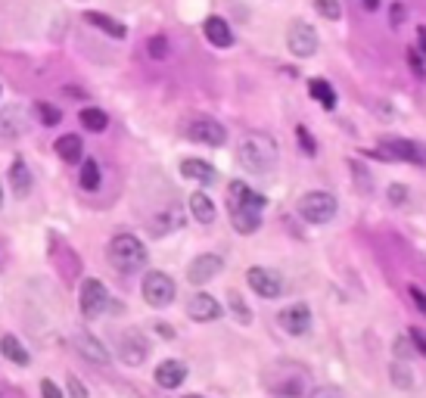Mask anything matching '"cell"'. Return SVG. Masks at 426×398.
<instances>
[{
  "instance_id": "1",
  "label": "cell",
  "mask_w": 426,
  "mask_h": 398,
  "mask_svg": "<svg viewBox=\"0 0 426 398\" xmlns=\"http://www.w3.org/2000/svg\"><path fill=\"white\" fill-rule=\"evenodd\" d=\"M227 206H231V224L240 233H255L262 228V209L267 206L265 193L252 190L243 181H234L231 193H227Z\"/></svg>"
},
{
  "instance_id": "2",
  "label": "cell",
  "mask_w": 426,
  "mask_h": 398,
  "mask_svg": "<svg viewBox=\"0 0 426 398\" xmlns=\"http://www.w3.org/2000/svg\"><path fill=\"white\" fill-rule=\"evenodd\" d=\"M109 262L122 274H134V271H140L146 264V246L137 237H131V233H118L109 243Z\"/></svg>"
},
{
  "instance_id": "3",
  "label": "cell",
  "mask_w": 426,
  "mask_h": 398,
  "mask_svg": "<svg viewBox=\"0 0 426 398\" xmlns=\"http://www.w3.org/2000/svg\"><path fill=\"white\" fill-rule=\"evenodd\" d=\"M236 156H240V165L252 171V175H265V171H271L274 162H277V153H274V146L267 144L265 137L243 140V144L236 146Z\"/></svg>"
},
{
  "instance_id": "4",
  "label": "cell",
  "mask_w": 426,
  "mask_h": 398,
  "mask_svg": "<svg viewBox=\"0 0 426 398\" xmlns=\"http://www.w3.org/2000/svg\"><path fill=\"white\" fill-rule=\"evenodd\" d=\"M296 212L302 215L309 224H327V221H333V218H336V212H339V202H336L333 193L311 190V193H305V197L299 199Z\"/></svg>"
},
{
  "instance_id": "5",
  "label": "cell",
  "mask_w": 426,
  "mask_h": 398,
  "mask_svg": "<svg viewBox=\"0 0 426 398\" xmlns=\"http://www.w3.org/2000/svg\"><path fill=\"white\" fill-rule=\"evenodd\" d=\"M140 293H144L146 305L165 308L175 302V280L165 274V271H146L144 283H140Z\"/></svg>"
},
{
  "instance_id": "6",
  "label": "cell",
  "mask_w": 426,
  "mask_h": 398,
  "mask_svg": "<svg viewBox=\"0 0 426 398\" xmlns=\"http://www.w3.org/2000/svg\"><path fill=\"white\" fill-rule=\"evenodd\" d=\"M184 134H187V140H193V144H209V146H224V140H227L224 124L209 119V115L190 119L184 124Z\"/></svg>"
},
{
  "instance_id": "7",
  "label": "cell",
  "mask_w": 426,
  "mask_h": 398,
  "mask_svg": "<svg viewBox=\"0 0 426 398\" xmlns=\"http://www.w3.org/2000/svg\"><path fill=\"white\" fill-rule=\"evenodd\" d=\"M78 305H81V315L93 321V317H100L109 305V290L103 283H100L97 277H88L81 283V293H78Z\"/></svg>"
},
{
  "instance_id": "8",
  "label": "cell",
  "mask_w": 426,
  "mask_h": 398,
  "mask_svg": "<svg viewBox=\"0 0 426 398\" xmlns=\"http://www.w3.org/2000/svg\"><path fill=\"white\" fill-rule=\"evenodd\" d=\"M376 156L383 159H392V162H414V165H426V146L423 144H414V140H383Z\"/></svg>"
},
{
  "instance_id": "9",
  "label": "cell",
  "mask_w": 426,
  "mask_h": 398,
  "mask_svg": "<svg viewBox=\"0 0 426 398\" xmlns=\"http://www.w3.org/2000/svg\"><path fill=\"white\" fill-rule=\"evenodd\" d=\"M287 47H289V53L299 59H309L318 53V31H314L309 22H302V19H296L293 25H289L287 31Z\"/></svg>"
},
{
  "instance_id": "10",
  "label": "cell",
  "mask_w": 426,
  "mask_h": 398,
  "mask_svg": "<svg viewBox=\"0 0 426 398\" xmlns=\"http://www.w3.org/2000/svg\"><path fill=\"white\" fill-rule=\"evenodd\" d=\"M246 280L262 299H277L283 293V277H280V271H274V268H249Z\"/></svg>"
},
{
  "instance_id": "11",
  "label": "cell",
  "mask_w": 426,
  "mask_h": 398,
  "mask_svg": "<svg viewBox=\"0 0 426 398\" xmlns=\"http://www.w3.org/2000/svg\"><path fill=\"white\" fill-rule=\"evenodd\" d=\"M149 355V346L146 339L140 336L137 330H128L122 333V339H118V358H122L125 364H131V368H137V364H144Z\"/></svg>"
},
{
  "instance_id": "12",
  "label": "cell",
  "mask_w": 426,
  "mask_h": 398,
  "mask_svg": "<svg viewBox=\"0 0 426 398\" xmlns=\"http://www.w3.org/2000/svg\"><path fill=\"white\" fill-rule=\"evenodd\" d=\"M280 327L289 333V336H305V333H309V327H311V308L302 305V302L283 308L280 311Z\"/></svg>"
},
{
  "instance_id": "13",
  "label": "cell",
  "mask_w": 426,
  "mask_h": 398,
  "mask_svg": "<svg viewBox=\"0 0 426 398\" xmlns=\"http://www.w3.org/2000/svg\"><path fill=\"white\" fill-rule=\"evenodd\" d=\"M187 311H190V317H193V321H200V324L218 321V317L224 315V311H221V302L215 299V295H209V293H196L190 299V305H187Z\"/></svg>"
},
{
  "instance_id": "14",
  "label": "cell",
  "mask_w": 426,
  "mask_h": 398,
  "mask_svg": "<svg viewBox=\"0 0 426 398\" xmlns=\"http://www.w3.org/2000/svg\"><path fill=\"white\" fill-rule=\"evenodd\" d=\"M221 274V259L218 255H196V259L190 262V268H187V280L196 286L209 283L212 277Z\"/></svg>"
},
{
  "instance_id": "15",
  "label": "cell",
  "mask_w": 426,
  "mask_h": 398,
  "mask_svg": "<svg viewBox=\"0 0 426 398\" xmlns=\"http://www.w3.org/2000/svg\"><path fill=\"white\" fill-rule=\"evenodd\" d=\"M149 233L153 237H168V233H175L184 228V209H178V206H171V209H165V212H159L153 218V221L146 224Z\"/></svg>"
},
{
  "instance_id": "16",
  "label": "cell",
  "mask_w": 426,
  "mask_h": 398,
  "mask_svg": "<svg viewBox=\"0 0 426 398\" xmlns=\"http://www.w3.org/2000/svg\"><path fill=\"white\" fill-rule=\"evenodd\" d=\"M184 380H187V364L184 361L168 358V361H162L159 368H156V383H159L162 389H178Z\"/></svg>"
},
{
  "instance_id": "17",
  "label": "cell",
  "mask_w": 426,
  "mask_h": 398,
  "mask_svg": "<svg viewBox=\"0 0 426 398\" xmlns=\"http://www.w3.org/2000/svg\"><path fill=\"white\" fill-rule=\"evenodd\" d=\"M202 31H206L209 44H215V47H231V44H234L231 25H227L221 16H209V19L202 22Z\"/></svg>"
},
{
  "instance_id": "18",
  "label": "cell",
  "mask_w": 426,
  "mask_h": 398,
  "mask_svg": "<svg viewBox=\"0 0 426 398\" xmlns=\"http://www.w3.org/2000/svg\"><path fill=\"white\" fill-rule=\"evenodd\" d=\"M180 175L190 177V181H200V184H212L218 177V171L202 159H184L180 162Z\"/></svg>"
},
{
  "instance_id": "19",
  "label": "cell",
  "mask_w": 426,
  "mask_h": 398,
  "mask_svg": "<svg viewBox=\"0 0 426 398\" xmlns=\"http://www.w3.org/2000/svg\"><path fill=\"white\" fill-rule=\"evenodd\" d=\"M75 346H78V352L84 358H91L93 364H109V352L103 349V342L97 336H91V333H81V336L75 339Z\"/></svg>"
},
{
  "instance_id": "20",
  "label": "cell",
  "mask_w": 426,
  "mask_h": 398,
  "mask_svg": "<svg viewBox=\"0 0 426 398\" xmlns=\"http://www.w3.org/2000/svg\"><path fill=\"white\" fill-rule=\"evenodd\" d=\"M84 19H88L93 28H100V31H106L109 37H115V41L128 37V28H125L118 19H113V16H106V13H84Z\"/></svg>"
},
{
  "instance_id": "21",
  "label": "cell",
  "mask_w": 426,
  "mask_h": 398,
  "mask_svg": "<svg viewBox=\"0 0 426 398\" xmlns=\"http://www.w3.org/2000/svg\"><path fill=\"white\" fill-rule=\"evenodd\" d=\"M10 187H13L16 197H28V190H31V171L25 165V159H13V165H10Z\"/></svg>"
},
{
  "instance_id": "22",
  "label": "cell",
  "mask_w": 426,
  "mask_h": 398,
  "mask_svg": "<svg viewBox=\"0 0 426 398\" xmlns=\"http://www.w3.org/2000/svg\"><path fill=\"white\" fill-rule=\"evenodd\" d=\"M190 212L200 224H212L215 221V202L209 199V193H193L190 197Z\"/></svg>"
},
{
  "instance_id": "23",
  "label": "cell",
  "mask_w": 426,
  "mask_h": 398,
  "mask_svg": "<svg viewBox=\"0 0 426 398\" xmlns=\"http://www.w3.org/2000/svg\"><path fill=\"white\" fill-rule=\"evenodd\" d=\"M309 93L318 100L323 109H327V112H333V109H336V90L330 88L323 78H311V81H309Z\"/></svg>"
},
{
  "instance_id": "24",
  "label": "cell",
  "mask_w": 426,
  "mask_h": 398,
  "mask_svg": "<svg viewBox=\"0 0 426 398\" xmlns=\"http://www.w3.org/2000/svg\"><path fill=\"white\" fill-rule=\"evenodd\" d=\"M57 153H59V159H62V162H81V156H84L81 137H78V134L59 137V140H57Z\"/></svg>"
},
{
  "instance_id": "25",
  "label": "cell",
  "mask_w": 426,
  "mask_h": 398,
  "mask_svg": "<svg viewBox=\"0 0 426 398\" xmlns=\"http://www.w3.org/2000/svg\"><path fill=\"white\" fill-rule=\"evenodd\" d=\"M0 352H4L6 361H13V364H19V368H25L28 364V352H25V346H22L16 336H4L0 339Z\"/></svg>"
},
{
  "instance_id": "26",
  "label": "cell",
  "mask_w": 426,
  "mask_h": 398,
  "mask_svg": "<svg viewBox=\"0 0 426 398\" xmlns=\"http://www.w3.org/2000/svg\"><path fill=\"white\" fill-rule=\"evenodd\" d=\"M78 122H81L88 131H93V134H100V131H106L109 115L103 112V109H97V106H88V109H81V115H78Z\"/></svg>"
},
{
  "instance_id": "27",
  "label": "cell",
  "mask_w": 426,
  "mask_h": 398,
  "mask_svg": "<svg viewBox=\"0 0 426 398\" xmlns=\"http://www.w3.org/2000/svg\"><path fill=\"white\" fill-rule=\"evenodd\" d=\"M81 187H84V190H97V187H100V165H97V159H84Z\"/></svg>"
},
{
  "instance_id": "28",
  "label": "cell",
  "mask_w": 426,
  "mask_h": 398,
  "mask_svg": "<svg viewBox=\"0 0 426 398\" xmlns=\"http://www.w3.org/2000/svg\"><path fill=\"white\" fill-rule=\"evenodd\" d=\"M227 302H231V311H234V317L240 324H252V315H249V305L243 302V295L240 293H234L231 290V295H227Z\"/></svg>"
},
{
  "instance_id": "29",
  "label": "cell",
  "mask_w": 426,
  "mask_h": 398,
  "mask_svg": "<svg viewBox=\"0 0 426 398\" xmlns=\"http://www.w3.org/2000/svg\"><path fill=\"white\" fill-rule=\"evenodd\" d=\"M35 112H38V119H41L47 128H53V124H59L62 119V112L53 103H35Z\"/></svg>"
},
{
  "instance_id": "30",
  "label": "cell",
  "mask_w": 426,
  "mask_h": 398,
  "mask_svg": "<svg viewBox=\"0 0 426 398\" xmlns=\"http://www.w3.org/2000/svg\"><path fill=\"white\" fill-rule=\"evenodd\" d=\"M314 10H318L323 19H339V16H342L339 0H314Z\"/></svg>"
},
{
  "instance_id": "31",
  "label": "cell",
  "mask_w": 426,
  "mask_h": 398,
  "mask_svg": "<svg viewBox=\"0 0 426 398\" xmlns=\"http://www.w3.org/2000/svg\"><path fill=\"white\" fill-rule=\"evenodd\" d=\"M392 377H396L398 389H411V370H405V368H401V361H396V364H392Z\"/></svg>"
},
{
  "instance_id": "32",
  "label": "cell",
  "mask_w": 426,
  "mask_h": 398,
  "mask_svg": "<svg viewBox=\"0 0 426 398\" xmlns=\"http://www.w3.org/2000/svg\"><path fill=\"white\" fill-rule=\"evenodd\" d=\"M408 295H411V302L417 305V311H420V315H426V293L420 290V286L411 283V286H408Z\"/></svg>"
},
{
  "instance_id": "33",
  "label": "cell",
  "mask_w": 426,
  "mask_h": 398,
  "mask_svg": "<svg viewBox=\"0 0 426 398\" xmlns=\"http://www.w3.org/2000/svg\"><path fill=\"white\" fill-rule=\"evenodd\" d=\"M66 386H69V392H72V398H88V389L81 386V380L75 377V373H69V380H66Z\"/></svg>"
},
{
  "instance_id": "34",
  "label": "cell",
  "mask_w": 426,
  "mask_h": 398,
  "mask_svg": "<svg viewBox=\"0 0 426 398\" xmlns=\"http://www.w3.org/2000/svg\"><path fill=\"white\" fill-rule=\"evenodd\" d=\"M389 199L396 202V206H401V202L408 199V187H405V184H392V187H389Z\"/></svg>"
},
{
  "instance_id": "35",
  "label": "cell",
  "mask_w": 426,
  "mask_h": 398,
  "mask_svg": "<svg viewBox=\"0 0 426 398\" xmlns=\"http://www.w3.org/2000/svg\"><path fill=\"white\" fill-rule=\"evenodd\" d=\"M41 395L44 398H62V389L53 380H41Z\"/></svg>"
},
{
  "instance_id": "36",
  "label": "cell",
  "mask_w": 426,
  "mask_h": 398,
  "mask_svg": "<svg viewBox=\"0 0 426 398\" xmlns=\"http://www.w3.org/2000/svg\"><path fill=\"white\" fill-rule=\"evenodd\" d=\"M149 53H153V57H165V53H168V41H165L162 35L153 37V41H149Z\"/></svg>"
},
{
  "instance_id": "37",
  "label": "cell",
  "mask_w": 426,
  "mask_h": 398,
  "mask_svg": "<svg viewBox=\"0 0 426 398\" xmlns=\"http://www.w3.org/2000/svg\"><path fill=\"white\" fill-rule=\"evenodd\" d=\"M408 62H411V69H414L417 75H423V72H426V69H423V57H420L417 50H408Z\"/></svg>"
},
{
  "instance_id": "38",
  "label": "cell",
  "mask_w": 426,
  "mask_h": 398,
  "mask_svg": "<svg viewBox=\"0 0 426 398\" xmlns=\"http://www.w3.org/2000/svg\"><path fill=\"white\" fill-rule=\"evenodd\" d=\"M389 19H392V25H401V22H405V6H401V4H392Z\"/></svg>"
},
{
  "instance_id": "39",
  "label": "cell",
  "mask_w": 426,
  "mask_h": 398,
  "mask_svg": "<svg viewBox=\"0 0 426 398\" xmlns=\"http://www.w3.org/2000/svg\"><path fill=\"white\" fill-rule=\"evenodd\" d=\"M299 144H302V150H309V153H314V140H311V134L305 128H299Z\"/></svg>"
},
{
  "instance_id": "40",
  "label": "cell",
  "mask_w": 426,
  "mask_h": 398,
  "mask_svg": "<svg viewBox=\"0 0 426 398\" xmlns=\"http://www.w3.org/2000/svg\"><path fill=\"white\" fill-rule=\"evenodd\" d=\"M411 339L417 342V349H420V355H426V333H423V330H417V327H414V330H411Z\"/></svg>"
},
{
  "instance_id": "41",
  "label": "cell",
  "mask_w": 426,
  "mask_h": 398,
  "mask_svg": "<svg viewBox=\"0 0 426 398\" xmlns=\"http://www.w3.org/2000/svg\"><path fill=\"white\" fill-rule=\"evenodd\" d=\"M309 398H339L333 389H327V386H318V389H311V395Z\"/></svg>"
},
{
  "instance_id": "42",
  "label": "cell",
  "mask_w": 426,
  "mask_h": 398,
  "mask_svg": "<svg viewBox=\"0 0 426 398\" xmlns=\"http://www.w3.org/2000/svg\"><path fill=\"white\" fill-rule=\"evenodd\" d=\"M156 333H162V339H175V330L168 324H156Z\"/></svg>"
},
{
  "instance_id": "43",
  "label": "cell",
  "mask_w": 426,
  "mask_h": 398,
  "mask_svg": "<svg viewBox=\"0 0 426 398\" xmlns=\"http://www.w3.org/2000/svg\"><path fill=\"white\" fill-rule=\"evenodd\" d=\"M417 37H420V50H423V57H426V25L417 28Z\"/></svg>"
},
{
  "instance_id": "44",
  "label": "cell",
  "mask_w": 426,
  "mask_h": 398,
  "mask_svg": "<svg viewBox=\"0 0 426 398\" xmlns=\"http://www.w3.org/2000/svg\"><path fill=\"white\" fill-rule=\"evenodd\" d=\"M361 4H364V10H370V13H374L376 6H380V0H361Z\"/></svg>"
},
{
  "instance_id": "45",
  "label": "cell",
  "mask_w": 426,
  "mask_h": 398,
  "mask_svg": "<svg viewBox=\"0 0 426 398\" xmlns=\"http://www.w3.org/2000/svg\"><path fill=\"white\" fill-rule=\"evenodd\" d=\"M0 206H4V187H0Z\"/></svg>"
},
{
  "instance_id": "46",
  "label": "cell",
  "mask_w": 426,
  "mask_h": 398,
  "mask_svg": "<svg viewBox=\"0 0 426 398\" xmlns=\"http://www.w3.org/2000/svg\"><path fill=\"white\" fill-rule=\"evenodd\" d=\"M187 398H200V395H187Z\"/></svg>"
}]
</instances>
